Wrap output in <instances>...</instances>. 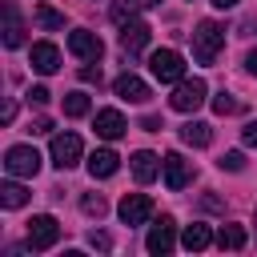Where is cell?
I'll use <instances>...</instances> for the list:
<instances>
[{"instance_id":"6da1fadb","label":"cell","mask_w":257,"mask_h":257,"mask_svg":"<svg viewBox=\"0 0 257 257\" xmlns=\"http://www.w3.org/2000/svg\"><path fill=\"white\" fill-rule=\"evenodd\" d=\"M221 48H225V24L201 20V24L193 28V60H197V64H213Z\"/></svg>"},{"instance_id":"7a4b0ae2","label":"cell","mask_w":257,"mask_h":257,"mask_svg":"<svg viewBox=\"0 0 257 257\" xmlns=\"http://www.w3.org/2000/svg\"><path fill=\"white\" fill-rule=\"evenodd\" d=\"M205 96H209V84L201 80V76H185V80H177L173 84V96H169V108H177V112H197L201 104H205Z\"/></svg>"},{"instance_id":"3957f363","label":"cell","mask_w":257,"mask_h":257,"mask_svg":"<svg viewBox=\"0 0 257 257\" xmlns=\"http://www.w3.org/2000/svg\"><path fill=\"white\" fill-rule=\"evenodd\" d=\"M28 249L32 253H44V249H52L56 241H60V221L52 217V213H36L32 221H28Z\"/></svg>"},{"instance_id":"277c9868","label":"cell","mask_w":257,"mask_h":257,"mask_svg":"<svg viewBox=\"0 0 257 257\" xmlns=\"http://www.w3.org/2000/svg\"><path fill=\"white\" fill-rule=\"evenodd\" d=\"M149 68H153V76H157L161 84L185 80V56H181L177 48H157V52L149 56Z\"/></svg>"},{"instance_id":"5b68a950","label":"cell","mask_w":257,"mask_h":257,"mask_svg":"<svg viewBox=\"0 0 257 257\" xmlns=\"http://www.w3.org/2000/svg\"><path fill=\"white\" fill-rule=\"evenodd\" d=\"M4 173L8 177H36L40 173V153L32 149V145H12L8 153H4Z\"/></svg>"},{"instance_id":"8992f818","label":"cell","mask_w":257,"mask_h":257,"mask_svg":"<svg viewBox=\"0 0 257 257\" xmlns=\"http://www.w3.org/2000/svg\"><path fill=\"white\" fill-rule=\"evenodd\" d=\"M48 153H52V165H56L60 173H68L72 165H80V157H84V145H80V137H76V133H56Z\"/></svg>"},{"instance_id":"52a82bcc","label":"cell","mask_w":257,"mask_h":257,"mask_svg":"<svg viewBox=\"0 0 257 257\" xmlns=\"http://www.w3.org/2000/svg\"><path fill=\"white\" fill-rule=\"evenodd\" d=\"M193 173H197V169H193V161H185L181 153H169V157L161 161V177H165V185H169L173 193H181V189L193 181Z\"/></svg>"},{"instance_id":"ba28073f","label":"cell","mask_w":257,"mask_h":257,"mask_svg":"<svg viewBox=\"0 0 257 257\" xmlns=\"http://www.w3.org/2000/svg\"><path fill=\"white\" fill-rule=\"evenodd\" d=\"M68 52H72L76 60H100V56H104V44H100L96 32L76 28V32H68Z\"/></svg>"},{"instance_id":"9c48e42d","label":"cell","mask_w":257,"mask_h":257,"mask_svg":"<svg viewBox=\"0 0 257 257\" xmlns=\"http://www.w3.org/2000/svg\"><path fill=\"white\" fill-rule=\"evenodd\" d=\"M153 217V197L149 193H124L120 201V221L124 225H145Z\"/></svg>"},{"instance_id":"30bf717a","label":"cell","mask_w":257,"mask_h":257,"mask_svg":"<svg viewBox=\"0 0 257 257\" xmlns=\"http://www.w3.org/2000/svg\"><path fill=\"white\" fill-rule=\"evenodd\" d=\"M173 245H177V225H173V217H161V221L149 229L145 249H149V253H157V257H165V253H173Z\"/></svg>"},{"instance_id":"8fae6325","label":"cell","mask_w":257,"mask_h":257,"mask_svg":"<svg viewBox=\"0 0 257 257\" xmlns=\"http://www.w3.org/2000/svg\"><path fill=\"white\" fill-rule=\"evenodd\" d=\"M28 64H32V72L52 76V72L60 68V48H56V44H48V40H36V44H32V52H28Z\"/></svg>"},{"instance_id":"7c38bea8","label":"cell","mask_w":257,"mask_h":257,"mask_svg":"<svg viewBox=\"0 0 257 257\" xmlns=\"http://www.w3.org/2000/svg\"><path fill=\"white\" fill-rule=\"evenodd\" d=\"M112 92L120 96V100H128V104H145L153 92H149V84L137 76V72H120L116 80H112Z\"/></svg>"},{"instance_id":"4fadbf2b","label":"cell","mask_w":257,"mask_h":257,"mask_svg":"<svg viewBox=\"0 0 257 257\" xmlns=\"http://www.w3.org/2000/svg\"><path fill=\"white\" fill-rule=\"evenodd\" d=\"M149 36H153V28H149L145 20H128V24H120V48H124V56H137V52L149 44Z\"/></svg>"},{"instance_id":"5bb4252c","label":"cell","mask_w":257,"mask_h":257,"mask_svg":"<svg viewBox=\"0 0 257 257\" xmlns=\"http://www.w3.org/2000/svg\"><path fill=\"white\" fill-rule=\"evenodd\" d=\"M24 44V20L16 0H4V48H20Z\"/></svg>"},{"instance_id":"9a60e30c","label":"cell","mask_w":257,"mask_h":257,"mask_svg":"<svg viewBox=\"0 0 257 257\" xmlns=\"http://www.w3.org/2000/svg\"><path fill=\"white\" fill-rule=\"evenodd\" d=\"M92 128H96V137H104V141H116V137H124V116H120V108H100L96 112V120H92Z\"/></svg>"},{"instance_id":"2e32d148","label":"cell","mask_w":257,"mask_h":257,"mask_svg":"<svg viewBox=\"0 0 257 257\" xmlns=\"http://www.w3.org/2000/svg\"><path fill=\"white\" fill-rule=\"evenodd\" d=\"M116 169H120V157H116L112 149H96V153L88 157V173H92L96 181H108Z\"/></svg>"},{"instance_id":"e0dca14e","label":"cell","mask_w":257,"mask_h":257,"mask_svg":"<svg viewBox=\"0 0 257 257\" xmlns=\"http://www.w3.org/2000/svg\"><path fill=\"white\" fill-rule=\"evenodd\" d=\"M157 173H161V157H157V153H149V149L133 153V177H137L141 185L157 181Z\"/></svg>"},{"instance_id":"ac0fdd59","label":"cell","mask_w":257,"mask_h":257,"mask_svg":"<svg viewBox=\"0 0 257 257\" xmlns=\"http://www.w3.org/2000/svg\"><path fill=\"white\" fill-rule=\"evenodd\" d=\"M181 245H185L189 253H201V249H209V245H213V233H209V225H201V221L185 225V233H181Z\"/></svg>"},{"instance_id":"d6986e66","label":"cell","mask_w":257,"mask_h":257,"mask_svg":"<svg viewBox=\"0 0 257 257\" xmlns=\"http://www.w3.org/2000/svg\"><path fill=\"white\" fill-rule=\"evenodd\" d=\"M0 205H4V209H20V205H28V189L20 185V177H8V181L0 185Z\"/></svg>"},{"instance_id":"ffe728a7","label":"cell","mask_w":257,"mask_h":257,"mask_svg":"<svg viewBox=\"0 0 257 257\" xmlns=\"http://www.w3.org/2000/svg\"><path fill=\"white\" fill-rule=\"evenodd\" d=\"M181 141L193 145V149H205V145L213 141V128H209L205 120H189V124H181Z\"/></svg>"},{"instance_id":"44dd1931","label":"cell","mask_w":257,"mask_h":257,"mask_svg":"<svg viewBox=\"0 0 257 257\" xmlns=\"http://www.w3.org/2000/svg\"><path fill=\"white\" fill-rule=\"evenodd\" d=\"M32 20H36V28H44V32H56V28H64V12L48 8V4H36Z\"/></svg>"},{"instance_id":"7402d4cb","label":"cell","mask_w":257,"mask_h":257,"mask_svg":"<svg viewBox=\"0 0 257 257\" xmlns=\"http://www.w3.org/2000/svg\"><path fill=\"white\" fill-rule=\"evenodd\" d=\"M245 229L241 225H221V233H217V245L221 249H229V253H237V249H245Z\"/></svg>"},{"instance_id":"603a6c76","label":"cell","mask_w":257,"mask_h":257,"mask_svg":"<svg viewBox=\"0 0 257 257\" xmlns=\"http://www.w3.org/2000/svg\"><path fill=\"white\" fill-rule=\"evenodd\" d=\"M141 8H145L141 0H112L108 16H112V24H128V20H137V12H141Z\"/></svg>"},{"instance_id":"cb8c5ba5","label":"cell","mask_w":257,"mask_h":257,"mask_svg":"<svg viewBox=\"0 0 257 257\" xmlns=\"http://www.w3.org/2000/svg\"><path fill=\"white\" fill-rule=\"evenodd\" d=\"M241 108H245V104H241L233 92H217V96H213V112H217V116H233V112H241Z\"/></svg>"},{"instance_id":"d4e9b609","label":"cell","mask_w":257,"mask_h":257,"mask_svg":"<svg viewBox=\"0 0 257 257\" xmlns=\"http://www.w3.org/2000/svg\"><path fill=\"white\" fill-rule=\"evenodd\" d=\"M88 108H92V104H88L84 92H68V96H64V116H84Z\"/></svg>"},{"instance_id":"484cf974","label":"cell","mask_w":257,"mask_h":257,"mask_svg":"<svg viewBox=\"0 0 257 257\" xmlns=\"http://www.w3.org/2000/svg\"><path fill=\"white\" fill-rule=\"evenodd\" d=\"M80 209H84L88 217H104V209H108V205H104V197H100V193H84V197H80Z\"/></svg>"},{"instance_id":"4316f807","label":"cell","mask_w":257,"mask_h":257,"mask_svg":"<svg viewBox=\"0 0 257 257\" xmlns=\"http://www.w3.org/2000/svg\"><path fill=\"white\" fill-rule=\"evenodd\" d=\"M217 165H221V169H229V173H241V169H245V157H241V153L233 149V153H225V157H221Z\"/></svg>"},{"instance_id":"83f0119b","label":"cell","mask_w":257,"mask_h":257,"mask_svg":"<svg viewBox=\"0 0 257 257\" xmlns=\"http://www.w3.org/2000/svg\"><path fill=\"white\" fill-rule=\"evenodd\" d=\"M80 80H84V84H100V64H96V60H84Z\"/></svg>"},{"instance_id":"f1b7e54d","label":"cell","mask_w":257,"mask_h":257,"mask_svg":"<svg viewBox=\"0 0 257 257\" xmlns=\"http://www.w3.org/2000/svg\"><path fill=\"white\" fill-rule=\"evenodd\" d=\"M88 245H92V249H100V253H108V249H112V237H108V233H100V229H92V233H88Z\"/></svg>"},{"instance_id":"f546056e","label":"cell","mask_w":257,"mask_h":257,"mask_svg":"<svg viewBox=\"0 0 257 257\" xmlns=\"http://www.w3.org/2000/svg\"><path fill=\"white\" fill-rule=\"evenodd\" d=\"M24 96H28V104H48V96H52V92H48L44 84H32V88H28Z\"/></svg>"},{"instance_id":"4dcf8cb0","label":"cell","mask_w":257,"mask_h":257,"mask_svg":"<svg viewBox=\"0 0 257 257\" xmlns=\"http://www.w3.org/2000/svg\"><path fill=\"white\" fill-rule=\"evenodd\" d=\"M28 133H40V137H44V133H52V120H48V116H36Z\"/></svg>"},{"instance_id":"1f68e13d","label":"cell","mask_w":257,"mask_h":257,"mask_svg":"<svg viewBox=\"0 0 257 257\" xmlns=\"http://www.w3.org/2000/svg\"><path fill=\"white\" fill-rule=\"evenodd\" d=\"M241 137H245V145H249V149H257V124H245V133H241Z\"/></svg>"},{"instance_id":"d6a6232c","label":"cell","mask_w":257,"mask_h":257,"mask_svg":"<svg viewBox=\"0 0 257 257\" xmlns=\"http://www.w3.org/2000/svg\"><path fill=\"white\" fill-rule=\"evenodd\" d=\"M141 128H149V133H161V116H145V120H141Z\"/></svg>"},{"instance_id":"836d02e7","label":"cell","mask_w":257,"mask_h":257,"mask_svg":"<svg viewBox=\"0 0 257 257\" xmlns=\"http://www.w3.org/2000/svg\"><path fill=\"white\" fill-rule=\"evenodd\" d=\"M12 116H16V104L8 100V104H4V112H0V120H4V124H12Z\"/></svg>"},{"instance_id":"e575fe53","label":"cell","mask_w":257,"mask_h":257,"mask_svg":"<svg viewBox=\"0 0 257 257\" xmlns=\"http://www.w3.org/2000/svg\"><path fill=\"white\" fill-rule=\"evenodd\" d=\"M245 68H249V72H253V76H257V48H253V52H249V56H245Z\"/></svg>"},{"instance_id":"d590c367","label":"cell","mask_w":257,"mask_h":257,"mask_svg":"<svg viewBox=\"0 0 257 257\" xmlns=\"http://www.w3.org/2000/svg\"><path fill=\"white\" fill-rule=\"evenodd\" d=\"M241 0H213V8H237Z\"/></svg>"},{"instance_id":"8d00e7d4","label":"cell","mask_w":257,"mask_h":257,"mask_svg":"<svg viewBox=\"0 0 257 257\" xmlns=\"http://www.w3.org/2000/svg\"><path fill=\"white\" fill-rule=\"evenodd\" d=\"M141 4H145V8H153V4H161V0H141Z\"/></svg>"},{"instance_id":"74e56055","label":"cell","mask_w":257,"mask_h":257,"mask_svg":"<svg viewBox=\"0 0 257 257\" xmlns=\"http://www.w3.org/2000/svg\"><path fill=\"white\" fill-rule=\"evenodd\" d=\"M253 221H257V217H253Z\"/></svg>"}]
</instances>
